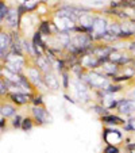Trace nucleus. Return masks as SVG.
<instances>
[{
    "label": "nucleus",
    "mask_w": 135,
    "mask_h": 153,
    "mask_svg": "<svg viewBox=\"0 0 135 153\" xmlns=\"http://www.w3.org/2000/svg\"><path fill=\"white\" fill-rule=\"evenodd\" d=\"M109 8H112V10H120L119 0H112L111 3H109Z\"/></svg>",
    "instance_id": "a878e982"
},
{
    "label": "nucleus",
    "mask_w": 135,
    "mask_h": 153,
    "mask_svg": "<svg viewBox=\"0 0 135 153\" xmlns=\"http://www.w3.org/2000/svg\"><path fill=\"white\" fill-rule=\"evenodd\" d=\"M124 140L123 131L116 127L105 126L103 130V141L105 145H119Z\"/></svg>",
    "instance_id": "20e7f679"
},
{
    "label": "nucleus",
    "mask_w": 135,
    "mask_h": 153,
    "mask_svg": "<svg viewBox=\"0 0 135 153\" xmlns=\"http://www.w3.org/2000/svg\"><path fill=\"white\" fill-rule=\"evenodd\" d=\"M52 22H53V20H49V19H43V20H41V22H39L37 30L43 35V37L52 38L53 35H54V34H53V30H52Z\"/></svg>",
    "instance_id": "ddd939ff"
},
{
    "label": "nucleus",
    "mask_w": 135,
    "mask_h": 153,
    "mask_svg": "<svg viewBox=\"0 0 135 153\" xmlns=\"http://www.w3.org/2000/svg\"><path fill=\"white\" fill-rule=\"evenodd\" d=\"M30 115L34 119L35 126H46V125L52 123V121H53L52 114L49 113L46 106H41V107L31 106V108H30Z\"/></svg>",
    "instance_id": "7ed1b4c3"
},
{
    "label": "nucleus",
    "mask_w": 135,
    "mask_h": 153,
    "mask_svg": "<svg viewBox=\"0 0 135 153\" xmlns=\"http://www.w3.org/2000/svg\"><path fill=\"white\" fill-rule=\"evenodd\" d=\"M23 118H24V117H22L20 114H16L15 117H12L11 121H10L12 129H20V126H22V122H23Z\"/></svg>",
    "instance_id": "412c9836"
},
{
    "label": "nucleus",
    "mask_w": 135,
    "mask_h": 153,
    "mask_svg": "<svg viewBox=\"0 0 135 153\" xmlns=\"http://www.w3.org/2000/svg\"><path fill=\"white\" fill-rule=\"evenodd\" d=\"M70 72L69 71H63L62 73H60V80H61V88L63 91H69L70 85H72V77H70Z\"/></svg>",
    "instance_id": "2eb2a0df"
},
{
    "label": "nucleus",
    "mask_w": 135,
    "mask_h": 153,
    "mask_svg": "<svg viewBox=\"0 0 135 153\" xmlns=\"http://www.w3.org/2000/svg\"><path fill=\"white\" fill-rule=\"evenodd\" d=\"M91 108H92V111L95 114H97L99 117H104V115H107V114H109L111 113V111L108 110V108H107L105 106H104V104H101V103H97V102H96V103H93V104H91Z\"/></svg>",
    "instance_id": "f3484780"
},
{
    "label": "nucleus",
    "mask_w": 135,
    "mask_h": 153,
    "mask_svg": "<svg viewBox=\"0 0 135 153\" xmlns=\"http://www.w3.org/2000/svg\"><path fill=\"white\" fill-rule=\"evenodd\" d=\"M7 123H8V119L3 118V117H0V130L7 129Z\"/></svg>",
    "instance_id": "bb28decb"
},
{
    "label": "nucleus",
    "mask_w": 135,
    "mask_h": 153,
    "mask_svg": "<svg viewBox=\"0 0 135 153\" xmlns=\"http://www.w3.org/2000/svg\"><path fill=\"white\" fill-rule=\"evenodd\" d=\"M124 149L128 153H135V142H128L124 145Z\"/></svg>",
    "instance_id": "b1692460"
},
{
    "label": "nucleus",
    "mask_w": 135,
    "mask_h": 153,
    "mask_svg": "<svg viewBox=\"0 0 135 153\" xmlns=\"http://www.w3.org/2000/svg\"><path fill=\"white\" fill-rule=\"evenodd\" d=\"M120 71H122V68L118 67V65L114 62H107L101 67V72L108 79H112V77H115V76H118L119 73H120Z\"/></svg>",
    "instance_id": "f8f14e48"
},
{
    "label": "nucleus",
    "mask_w": 135,
    "mask_h": 153,
    "mask_svg": "<svg viewBox=\"0 0 135 153\" xmlns=\"http://www.w3.org/2000/svg\"><path fill=\"white\" fill-rule=\"evenodd\" d=\"M80 62L86 71H97L103 67V61L93 54H86L80 58Z\"/></svg>",
    "instance_id": "0eeeda50"
},
{
    "label": "nucleus",
    "mask_w": 135,
    "mask_h": 153,
    "mask_svg": "<svg viewBox=\"0 0 135 153\" xmlns=\"http://www.w3.org/2000/svg\"><path fill=\"white\" fill-rule=\"evenodd\" d=\"M29 64H30L29 57H26V56H15L10 53L8 57L6 58V61L1 62V67L7 68L8 71L19 75V73L24 72V69H26V67Z\"/></svg>",
    "instance_id": "f257e3e1"
},
{
    "label": "nucleus",
    "mask_w": 135,
    "mask_h": 153,
    "mask_svg": "<svg viewBox=\"0 0 135 153\" xmlns=\"http://www.w3.org/2000/svg\"><path fill=\"white\" fill-rule=\"evenodd\" d=\"M1 30H3V27H0V31H1Z\"/></svg>",
    "instance_id": "2f4dec72"
},
{
    "label": "nucleus",
    "mask_w": 135,
    "mask_h": 153,
    "mask_svg": "<svg viewBox=\"0 0 135 153\" xmlns=\"http://www.w3.org/2000/svg\"><path fill=\"white\" fill-rule=\"evenodd\" d=\"M35 123H34V119L31 118V115L29 117H24L23 118V122H22V126H20V130H23V131H31L34 129Z\"/></svg>",
    "instance_id": "6ab92c4d"
},
{
    "label": "nucleus",
    "mask_w": 135,
    "mask_h": 153,
    "mask_svg": "<svg viewBox=\"0 0 135 153\" xmlns=\"http://www.w3.org/2000/svg\"><path fill=\"white\" fill-rule=\"evenodd\" d=\"M16 114H18V107L15 104H12L10 100L0 102V117H3L6 119H11Z\"/></svg>",
    "instance_id": "9d476101"
},
{
    "label": "nucleus",
    "mask_w": 135,
    "mask_h": 153,
    "mask_svg": "<svg viewBox=\"0 0 135 153\" xmlns=\"http://www.w3.org/2000/svg\"><path fill=\"white\" fill-rule=\"evenodd\" d=\"M0 94H1V96H7L10 94L8 85H7V83L4 81L3 77H0Z\"/></svg>",
    "instance_id": "5701e85b"
},
{
    "label": "nucleus",
    "mask_w": 135,
    "mask_h": 153,
    "mask_svg": "<svg viewBox=\"0 0 135 153\" xmlns=\"http://www.w3.org/2000/svg\"><path fill=\"white\" fill-rule=\"evenodd\" d=\"M103 153H122V149L119 148V145H105Z\"/></svg>",
    "instance_id": "4be33fe9"
},
{
    "label": "nucleus",
    "mask_w": 135,
    "mask_h": 153,
    "mask_svg": "<svg viewBox=\"0 0 135 153\" xmlns=\"http://www.w3.org/2000/svg\"><path fill=\"white\" fill-rule=\"evenodd\" d=\"M24 75L29 77V80L32 83L34 88L38 91V92H39L41 88L47 90L46 85H45V81H43V73L38 69V67L35 65L34 62H31V61H30V64L26 67V69H24Z\"/></svg>",
    "instance_id": "f03ea898"
},
{
    "label": "nucleus",
    "mask_w": 135,
    "mask_h": 153,
    "mask_svg": "<svg viewBox=\"0 0 135 153\" xmlns=\"http://www.w3.org/2000/svg\"><path fill=\"white\" fill-rule=\"evenodd\" d=\"M32 95H34V92H10L7 98L16 107H22L30 103V99L32 98Z\"/></svg>",
    "instance_id": "423d86ee"
},
{
    "label": "nucleus",
    "mask_w": 135,
    "mask_h": 153,
    "mask_svg": "<svg viewBox=\"0 0 135 153\" xmlns=\"http://www.w3.org/2000/svg\"><path fill=\"white\" fill-rule=\"evenodd\" d=\"M1 3H4V0H0V4H1Z\"/></svg>",
    "instance_id": "c756f323"
},
{
    "label": "nucleus",
    "mask_w": 135,
    "mask_h": 153,
    "mask_svg": "<svg viewBox=\"0 0 135 153\" xmlns=\"http://www.w3.org/2000/svg\"><path fill=\"white\" fill-rule=\"evenodd\" d=\"M31 43H32V46L35 48H39V49H42L43 52H45V49H47V45L46 41L43 39V35L41 34L38 30H35L34 33H32V38H31Z\"/></svg>",
    "instance_id": "4468645a"
},
{
    "label": "nucleus",
    "mask_w": 135,
    "mask_h": 153,
    "mask_svg": "<svg viewBox=\"0 0 135 153\" xmlns=\"http://www.w3.org/2000/svg\"><path fill=\"white\" fill-rule=\"evenodd\" d=\"M4 23H7L8 29H11V31L12 30H20V18L18 15L16 8H11L10 7V12L7 15L6 20H4Z\"/></svg>",
    "instance_id": "9b49d317"
},
{
    "label": "nucleus",
    "mask_w": 135,
    "mask_h": 153,
    "mask_svg": "<svg viewBox=\"0 0 135 153\" xmlns=\"http://www.w3.org/2000/svg\"><path fill=\"white\" fill-rule=\"evenodd\" d=\"M1 98H3V96H1V94H0V99H1Z\"/></svg>",
    "instance_id": "7c9ffc66"
},
{
    "label": "nucleus",
    "mask_w": 135,
    "mask_h": 153,
    "mask_svg": "<svg viewBox=\"0 0 135 153\" xmlns=\"http://www.w3.org/2000/svg\"><path fill=\"white\" fill-rule=\"evenodd\" d=\"M119 115L122 117H127V118H131L135 114V100L130 98H122L119 99V104L118 108H116Z\"/></svg>",
    "instance_id": "39448f33"
},
{
    "label": "nucleus",
    "mask_w": 135,
    "mask_h": 153,
    "mask_svg": "<svg viewBox=\"0 0 135 153\" xmlns=\"http://www.w3.org/2000/svg\"><path fill=\"white\" fill-rule=\"evenodd\" d=\"M62 96H63V99H65L66 102H69V103H72V104H76V103H77V102H76V99L72 98V96H70L68 92H63Z\"/></svg>",
    "instance_id": "393cba45"
},
{
    "label": "nucleus",
    "mask_w": 135,
    "mask_h": 153,
    "mask_svg": "<svg viewBox=\"0 0 135 153\" xmlns=\"http://www.w3.org/2000/svg\"><path fill=\"white\" fill-rule=\"evenodd\" d=\"M132 67H134V68H135V60H134V62H132Z\"/></svg>",
    "instance_id": "c85d7f7f"
},
{
    "label": "nucleus",
    "mask_w": 135,
    "mask_h": 153,
    "mask_svg": "<svg viewBox=\"0 0 135 153\" xmlns=\"http://www.w3.org/2000/svg\"><path fill=\"white\" fill-rule=\"evenodd\" d=\"M43 81H45V85H46L47 91H57L61 85V80H60V75H58L55 71H52L49 73H45L43 75Z\"/></svg>",
    "instance_id": "6e6552de"
},
{
    "label": "nucleus",
    "mask_w": 135,
    "mask_h": 153,
    "mask_svg": "<svg viewBox=\"0 0 135 153\" xmlns=\"http://www.w3.org/2000/svg\"><path fill=\"white\" fill-rule=\"evenodd\" d=\"M30 103H31V106H37V107L45 106V99H43L42 92H38V91H35L34 95H32V98L30 99Z\"/></svg>",
    "instance_id": "aec40b11"
},
{
    "label": "nucleus",
    "mask_w": 135,
    "mask_h": 153,
    "mask_svg": "<svg viewBox=\"0 0 135 153\" xmlns=\"http://www.w3.org/2000/svg\"><path fill=\"white\" fill-rule=\"evenodd\" d=\"M100 121L104 126H109V127L123 126V125L127 122L122 115H119V114H114V113H109V114H107V115L101 117Z\"/></svg>",
    "instance_id": "1a4fd4ad"
},
{
    "label": "nucleus",
    "mask_w": 135,
    "mask_h": 153,
    "mask_svg": "<svg viewBox=\"0 0 135 153\" xmlns=\"http://www.w3.org/2000/svg\"><path fill=\"white\" fill-rule=\"evenodd\" d=\"M131 94H132V98H134V100H135V90H134V91H132V92H131Z\"/></svg>",
    "instance_id": "cd10ccee"
},
{
    "label": "nucleus",
    "mask_w": 135,
    "mask_h": 153,
    "mask_svg": "<svg viewBox=\"0 0 135 153\" xmlns=\"http://www.w3.org/2000/svg\"><path fill=\"white\" fill-rule=\"evenodd\" d=\"M122 91H123V85H122V84H116V83H112L111 81L103 90V92L105 96H114V95H116V94L122 92Z\"/></svg>",
    "instance_id": "dca6fc26"
},
{
    "label": "nucleus",
    "mask_w": 135,
    "mask_h": 153,
    "mask_svg": "<svg viewBox=\"0 0 135 153\" xmlns=\"http://www.w3.org/2000/svg\"><path fill=\"white\" fill-rule=\"evenodd\" d=\"M54 71L60 75V73H62L63 71H69V67H68V62H66V60L63 57H58L57 60H55L54 62Z\"/></svg>",
    "instance_id": "a211bd4d"
}]
</instances>
